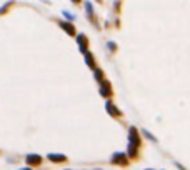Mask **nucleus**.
<instances>
[{"label": "nucleus", "mask_w": 190, "mask_h": 170, "mask_svg": "<svg viewBox=\"0 0 190 170\" xmlns=\"http://www.w3.org/2000/svg\"><path fill=\"white\" fill-rule=\"evenodd\" d=\"M40 157H37V155H30V157H27V162L29 163H33V165H39L40 163Z\"/></svg>", "instance_id": "nucleus-1"}, {"label": "nucleus", "mask_w": 190, "mask_h": 170, "mask_svg": "<svg viewBox=\"0 0 190 170\" xmlns=\"http://www.w3.org/2000/svg\"><path fill=\"white\" fill-rule=\"evenodd\" d=\"M79 42H80V44H83L82 45V50H85V48H87V37H82V35H80L79 37Z\"/></svg>", "instance_id": "nucleus-2"}, {"label": "nucleus", "mask_w": 190, "mask_h": 170, "mask_svg": "<svg viewBox=\"0 0 190 170\" xmlns=\"http://www.w3.org/2000/svg\"><path fill=\"white\" fill-rule=\"evenodd\" d=\"M50 159L54 162H65V157H60V155H50Z\"/></svg>", "instance_id": "nucleus-3"}, {"label": "nucleus", "mask_w": 190, "mask_h": 170, "mask_svg": "<svg viewBox=\"0 0 190 170\" xmlns=\"http://www.w3.org/2000/svg\"><path fill=\"white\" fill-rule=\"evenodd\" d=\"M107 109H108V110H110V113H112V115H118V110H117V109H115V107H112V105H110V104H108V105H107Z\"/></svg>", "instance_id": "nucleus-4"}]
</instances>
